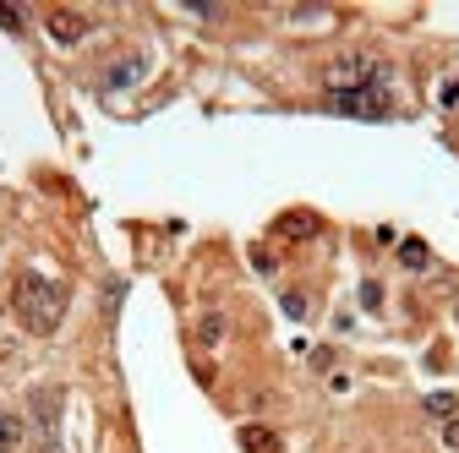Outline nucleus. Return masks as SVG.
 I'll list each match as a JSON object with an SVG mask.
<instances>
[{
  "mask_svg": "<svg viewBox=\"0 0 459 453\" xmlns=\"http://www.w3.org/2000/svg\"><path fill=\"white\" fill-rule=\"evenodd\" d=\"M12 311H17V322L27 334H39V339H50L55 328H60V317H66V289H60V279H44V273H17V284H12Z\"/></svg>",
  "mask_w": 459,
  "mask_h": 453,
  "instance_id": "nucleus-1",
  "label": "nucleus"
},
{
  "mask_svg": "<svg viewBox=\"0 0 459 453\" xmlns=\"http://www.w3.org/2000/svg\"><path fill=\"white\" fill-rule=\"evenodd\" d=\"M328 93H361V88H383V60L372 55H339L334 66L323 72Z\"/></svg>",
  "mask_w": 459,
  "mask_h": 453,
  "instance_id": "nucleus-2",
  "label": "nucleus"
},
{
  "mask_svg": "<svg viewBox=\"0 0 459 453\" xmlns=\"http://www.w3.org/2000/svg\"><path fill=\"white\" fill-rule=\"evenodd\" d=\"M60 404H66L60 388H39V394H33V420H39L44 453H66V442H60Z\"/></svg>",
  "mask_w": 459,
  "mask_h": 453,
  "instance_id": "nucleus-3",
  "label": "nucleus"
},
{
  "mask_svg": "<svg viewBox=\"0 0 459 453\" xmlns=\"http://www.w3.org/2000/svg\"><path fill=\"white\" fill-rule=\"evenodd\" d=\"M328 110L355 115V120H383V115H388V93H383V88H361V93H328Z\"/></svg>",
  "mask_w": 459,
  "mask_h": 453,
  "instance_id": "nucleus-4",
  "label": "nucleus"
},
{
  "mask_svg": "<svg viewBox=\"0 0 459 453\" xmlns=\"http://www.w3.org/2000/svg\"><path fill=\"white\" fill-rule=\"evenodd\" d=\"M50 34H55L60 44H72V39H82V34H88V22H82L77 12H50Z\"/></svg>",
  "mask_w": 459,
  "mask_h": 453,
  "instance_id": "nucleus-5",
  "label": "nucleus"
},
{
  "mask_svg": "<svg viewBox=\"0 0 459 453\" xmlns=\"http://www.w3.org/2000/svg\"><path fill=\"white\" fill-rule=\"evenodd\" d=\"M241 448H252V453H279V437L262 432V426H246V432H241Z\"/></svg>",
  "mask_w": 459,
  "mask_h": 453,
  "instance_id": "nucleus-6",
  "label": "nucleus"
},
{
  "mask_svg": "<svg viewBox=\"0 0 459 453\" xmlns=\"http://www.w3.org/2000/svg\"><path fill=\"white\" fill-rule=\"evenodd\" d=\"M290 230H301V241H307V235L317 230V219H312V213H284V219H279V235L290 241Z\"/></svg>",
  "mask_w": 459,
  "mask_h": 453,
  "instance_id": "nucleus-7",
  "label": "nucleus"
},
{
  "mask_svg": "<svg viewBox=\"0 0 459 453\" xmlns=\"http://www.w3.org/2000/svg\"><path fill=\"white\" fill-rule=\"evenodd\" d=\"M22 442V420H12V415H0V453H12Z\"/></svg>",
  "mask_w": 459,
  "mask_h": 453,
  "instance_id": "nucleus-8",
  "label": "nucleus"
},
{
  "mask_svg": "<svg viewBox=\"0 0 459 453\" xmlns=\"http://www.w3.org/2000/svg\"><path fill=\"white\" fill-rule=\"evenodd\" d=\"M400 257H405V268H426V246H421V241H405Z\"/></svg>",
  "mask_w": 459,
  "mask_h": 453,
  "instance_id": "nucleus-9",
  "label": "nucleus"
},
{
  "mask_svg": "<svg viewBox=\"0 0 459 453\" xmlns=\"http://www.w3.org/2000/svg\"><path fill=\"white\" fill-rule=\"evenodd\" d=\"M426 415L448 420V415H454V394H432V399H426Z\"/></svg>",
  "mask_w": 459,
  "mask_h": 453,
  "instance_id": "nucleus-10",
  "label": "nucleus"
},
{
  "mask_svg": "<svg viewBox=\"0 0 459 453\" xmlns=\"http://www.w3.org/2000/svg\"><path fill=\"white\" fill-rule=\"evenodd\" d=\"M203 339H208V344L224 339V317H203Z\"/></svg>",
  "mask_w": 459,
  "mask_h": 453,
  "instance_id": "nucleus-11",
  "label": "nucleus"
},
{
  "mask_svg": "<svg viewBox=\"0 0 459 453\" xmlns=\"http://www.w3.org/2000/svg\"><path fill=\"white\" fill-rule=\"evenodd\" d=\"M0 22H6L12 34H17V27H22V12H17V6H6V0H0Z\"/></svg>",
  "mask_w": 459,
  "mask_h": 453,
  "instance_id": "nucleus-12",
  "label": "nucleus"
},
{
  "mask_svg": "<svg viewBox=\"0 0 459 453\" xmlns=\"http://www.w3.org/2000/svg\"><path fill=\"white\" fill-rule=\"evenodd\" d=\"M443 104H448V110H459V82H448V88H443Z\"/></svg>",
  "mask_w": 459,
  "mask_h": 453,
  "instance_id": "nucleus-13",
  "label": "nucleus"
},
{
  "mask_svg": "<svg viewBox=\"0 0 459 453\" xmlns=\"http://www.w3.org/2000/svg\"><path fill=\"white\" fill-rule=\"evenodd\" d=\"M443 442H448V448H459V420H448V432H443Z\"/></svg>",
  "mask_w": 459,
  "mask_h": 453,
  "instance_id": "nucleus-14",
  "label": "nucleus"
}]
</instances>
